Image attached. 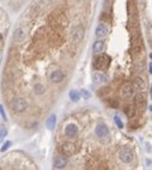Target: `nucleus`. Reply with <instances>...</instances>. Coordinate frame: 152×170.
<instances>
[{"label": "nucleus", "instance_id": "10", "mask_svg": "<svg viewBox=\"0 0 152 170\" xmlns=\"http://www.w3.org/2000/svg\"><path fill=\"white\" fill-rule=\"evenodd\" d=\"M67 164V161H66V158L62 157V156H58L55 157L54 159V168L55 169H64Z\"/></svg>", "mask_w": 152, "mask_h": 170}, {"label": "nucleus", "instance_id": "16", "mask_svg": "<svg viewBox=\"0 0 152 170\" xmlns=\"http://www.w3.org/2000/svg\"><path fill=\"white\" fill-rule=\"evenodd\" d=\"M95 80L97 83H107L108 82V76L103 72H97V73H95Z\"/></svg>", "mask_w": 152, "mask_h": 170}, {"label": "nucleus", "instance_id": "1", "mask_svg": "<svg viewBox=\"0 0 152 170\" xmlns=\"http://www.w3.org/2000/svg\"><path fill=\"white\" fill-rule=\"evenodd\" d=\"M110 56H108L107 54L104 53H101L99 56H97L95 59V61H94V67L96 69H99V71H102V69H105L109 67L110 65Z\"/></svg>", "mask_w": 152, "mask_h": 170}, {"label": "nucleus", "instance_id": "17", "mask_svg": "<svg viewBox=\"0 0 152 170\" xmlns=\"http://www.w3.org/2000/svg\"><path fill=\"white\" fill-rule=\"evenodd\" d=\"M125 114L130 119V117H133L134 115H135V109H134V107L133 105H127L126 108H125Z\"/></svg>", "mask_w": 152, "mask_h": 170}, {"label": "nucleus", "instance_id": "24", "mask_svg": "<svg viewBox=\"0 0 152 170\" xmlns=\"http://www.w3.org/2000/svg\"><path fill=\"white\" fill-rule=\"evenodd\" d=\"M10 145H11V142H6V143H5L4 145H3V148H1V151L4 152V151H5V150H7V147H8Z\"/></svg>", "mask_w": 152, "mask_h": 170}, {"label": "nucleus", "instance_id": "3", "mask_svg": "<svg viewBox=\"0 0 152 170\" xmlns=\"http://www.w3.org/2000/svg\"><path fill=\"white\" fill-rule=\"evenodd\" d=\"M119 157L121 159V162H124L125 164H128V163H130L134 159V153H133V151H132L129 147H124L120 151Z\"/></svg>", "mask_w": 152, "mask_h": 170}, {"label": "nucleus", "instance_id": "19", "mask_svg": "<svg viewBox=\"0 0 152 170\" xmlns=\"http://www.w3.org/2000/svg\"><path fill=\"white\" fill-rule=\"evenodd\" d=\"M34 91H35V94H37V95H42V94H44V86L41 85V84H36V85L34 86Z\"/></svg>", "mask_w": 152, "mask_h": 170}, {"label": "nucleus", "instance_id": "20", "mask_svg": "<svg viewBox=\"0 0 152 170\" xmlns=\"http://www.w3.org/2000/svg\"><path fill=\"white\" fill-rule=\"evenodd\" d=\"M69 97H71V99H72V101L77 102L78 99H79V94L77 91H74V90H72V91L69 92Z\"/></svg>", "mask_w": 152, "mask_h": 170}, {"label": "nucleus", "instance_id": "8", "mask_svg": "<svg viewBox=\"0 0 152 170\" xmlns=\"http://www.w3.org/2000/svg\"><path fill=\"white\" fill-rule=\"evenodd\" d=\"M25 38V31L23 28H17L13 33V41L17 43H22Z\"/></svg>", "mask_w": 152, "mask_h": 170}, {"label": "nucleus", "instance_id": "2", "mask_svg": "<svg viewBox=\"0 0 152 170\" xmlns=\"http://www.w3.org/2000/svg\"><path fill=\"white\" fill-rule=\"evenodd\" d=\"M10 107H11V109L13 112L22 113L28 108V102L24 98H15L11 101V103H10Z\"/></svg>", "mask_w": 152, "mask_h": 170}, {"label": "nucleus", "instance_id": "11", "mask_svg": "<svg viewBox=\"0 0 152 170\" xmlns=\"http://www.w3.org/2000/svg\"><path fill=\"white\" fill-rule=\"evenodd\" d=\"M108 133H109V128H108L105 125L101 124V125H98V126L96 127V134H97V137L103 138V137L108 135Z\"/></svg>", "mask_w": 152, "mask_h": 170}, {"label": "nucleus", "instance_id": "18", "mask_svg": "<svg viewBox=\"0 0 152 170\" xmlns=\"http://www.w3.org/2000/svg\"><path fill=\"white\" fill-rule=\"evenodd\" d=\"M55 124H56V117H55V115H52L47 121V127L49 129H53L55 127Z\"/></svg>", "mask_w": 152, "mask_h": 170}, {"label": "nucleus", "instance_id": "4", "mask_svg": "<svg viewBox=\"0 0 152 170\" xmlns=\"http://www.w3.org/2000/svg\"><path fill=\"white\" fill-rule=\"evenodd\" d=\"M61 153L66 157H69L76 153V145L73 143H69V142H66L61 145Z\"/></svg>", "mask_w": 152, "mask_h": 170}, {"label": "nucleus", "instance_id": "6", "mask_svg": "<svg viewBox=\"0 0 152 170\" xmlns=\"http://www.w3.org/2000/svg\"><path fill=\"white\" fill-rule=\"evenodd\" d=\"M134 104L138 109H141V110H143V109L146 107V94L139 92L134 98Z\"/></svg>", "mask_w": 152, "mask_h": 170}, {"label": "nucleus", "instance_id": "22", "mask_svg": "<svg viewBox=\"0 0 152 170\" xmlns=\"http://www.w3.org/2000/svg\"><path fill=\"white\" fill-rule=\"evenodd\" d=\"M115 122H116V125H117L119 128H124V124H122V121L120 120L119 116H115Z\"/></svg>", "mask_w": 152, "mask_h": 170}, {"label": "nucleus", "instance_id": "26", "mask_svg": "<svg viewBox=\"0 0 152 170\" xmlns=\"http://www.w3.org/2000/svg\"><path fill=\"white\" fill-rule=\"evenodd\" d=\"M150 73L152 74V62H150Z\"/></svg>", "mask_w": 152, "mask_h": 170}, {"label": "nucleus", "instance_id": "28", "mask_svg": "<svg viewBox=\"0 0 152 170\" xmlns=\"http://www.w3.org/2000/svg\"><path fill=\"white\" fill-rule=\"evenodd\" d=\"M150 110H151V112H152V105H151V107H150Z\"/></svg>", "mask_w": 152, "mask_h": 170}, {"label": "nucleus", "instance_id": "5", "mask_svg": "<svg viewBox=\"0 0 152 170\" xmlns=\"http://www.w3.org/2000/svg\"><path fill=\"white\" fill-rule=\"evenodd\" d=\"M134 89H135V87L133 86V84L126 83V84L122 86V89H121V97L125 98V99L130 98L132 96H133V94H134Z\"/></svg>", "mask_w": 152, "mask_h": 170}, {"label": "nucleus", "instance_id": "21", "mask_svg": "<svg viewBox=\"0 0 152 170\" xmlns=\"http://www.w3.org/2000/svg\"><path fill=\"white\" fill-rule=\"evenodd\" d=\"M80 95H82V97L85 98V99H89L91 97V94L87 91V90H82V91H80Z\"/></svg>", "mask_w": 152, "mask_h": 170}, {"label": "nucleus", "instance_id": "27", "mask_svg": "<svg viewBox=\"0 0 152 170\" xmlns=\"http://www.w3.org/2000/svg\"><path fill=\"white\" fill-rule=\"evenodd\" d=\"M151 97H152V86H151Z\"/></svg>", "mask_w": 152, "mask_h": 170}, {"label": "nucleus", "instance_id": "23", "mask_svg": "<svg viewBox=\"0 0 152 170\" xmlns=\"http://www.w3.org/2000/svg\"><path fill=\"white\" fill-rule=\"evenodd\" d=\"M6 134H7L6 128H5L4 126H1V133H0V137H1V138H5V137H6Z\"/></svg>", "mask_w": 152, "mask_h": 170}, {"label": "nucleus", "instance_id": "13", "mask_svg": "<svg viewBox=\"0 0 152 170\" xmlns=\"http://www.w3.org/2000/svg\"><path fill=\"white\" fill-rule=\"evenodd\" d=\"M108 35V29L104 24H99L97 28H96V36L98 38H103Z\"/></svg>", "mask_w": 152, "mask_h": 170}, {"label": "nucleus", "instance_id": "25", "mask_svg": "<svg viewBox=\"0 0 152 170\" xmlns=\"http://www.w3.org/2000/svg\"><path fill=\"white\" fill-rule=\"evenodd\" d=\"M0 113H1L3 119H4V120H6V115H5V113H4V107H3V105H0Z\"/></svg>", "mask_w": 152, "mask_h": 170}, {"label": "nucleus", "instance_id": "7", "mask_svg": "<svg viewBox=\"0 0 152 170\" xmlns=\"http://www.w3.org/2000/svg\"><path fill=\"white\" fill-rule=\"evenodd\" d=\"M71 36H72L73 42H76V43L80 42L82 41V38H83V36H84V29L82 26H74Z\"/></svg>", "mask_w": 152, "mask_h": 170}, {"label": "nucleus", "instance_id": "12", "mask_svg": "<svg viewBox=\"0 0 152 170\" xmlns=\"http://www.w3.org/2000/svg\"><path fill=\"white\" fill-rule=\"evenodd\" d=\"M50 80L53 83H61L64 80V73L61 71H54L52 74H50Z\"/></svg>", "mask_w": 152, "mask_h": 170}, {"label": "nucleus", "instance_id": "9", "mask_svg": "<svg viewBox=\"0 0 152 170\" xmlns=\"http://www.w3.org/2000/svg\"><path fill=\"white\" fill-rule=\"evenodd\" d=\"M65 134L68 137V138H74L77 137L78 134V127L76 125H68L66 128H65Z\"/></svg>", "mask_w": 152, "mask_h": 170}, {"label": "nucleus", "instance_id": "14", "mask_svg": "<svg viewBox=\"0 0 152 170\" xmlns=\"http://www.w3.org/2000/svg\"><path fill=\"white\" fill-rule=\"evenodd\" d=\"M92 49H94L95 53H103L104 49H105V43L102 41V40H98V41H96L94 43Z\"/></svg>", "mask_w": 152, "mask_h": 170}, {"label": "nucleus", "instance_id": "15", "mask_svg": "<svg viewBox=\"0 0 152 170\" xmlns=\"http://www.w3.org/2000/svg\"><path fill=\"white\" fill-rule=\"evenodd\" d=\"M133 86L137 90H144L145 89V82L141 77H135L134 80H133Z\"/></svg>", "mask_w": 152, "mask_h": 170}]
</instances>
